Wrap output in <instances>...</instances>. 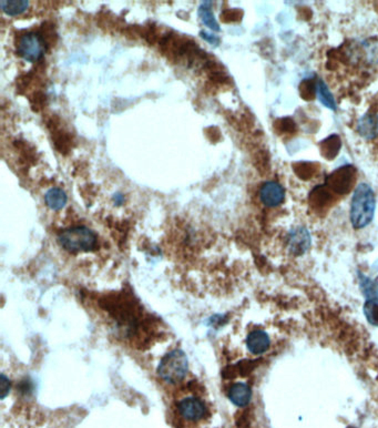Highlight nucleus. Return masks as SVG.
<instances>
[{
  "instance_id": "1",
  "label": "nucleus",
  "mask_w": 378,
  "mask_h": 428,
  "mask_svg": "<svg viewBox=\"0 0 378 428\" xmlns=\"http://www.w3.org/2000/svg\"><path fill=\"white\" fill-rule=\"evenodd\" d=\"M375 208L376 199L373 189L370 184L361 182L352 198L350 217L353 228L356 230L366 228L373 221Z\"/></svg>"
},
{
  "instance_id": "2",
  "label": "nucleus",
  "mask_w": 378,
  "mask_h": 428,
  "mask_svg": "<svg viewBox=\"0 0 378 428\" xmlns=\"http://www.w3.org/2000/svg\"><path fill=\"white\" fill-rule=\"evenodd\" d=\"M57 240L63 250L74 254L94 251L98 242L96 233L87 227L66 229L58 234Z\"/></svg>"
},
{
  "instance_id": "3",
  "label": "nucleus",
  "mask_w": 378,
  "mask_h": 428,
  "mask_svg": "<svg viewBox=\"0 0 378 428\" xmlns=\"http://www.w3.org/2000/svg\"><path fill=\"white\" fill-rule=\"evenodd\" d=\"M188 368L187 356L183 352L176 349L162 359L158 373L169 384H176L187 376Z\"/></svg>"
},
{
  "instance_id": "4",
  "label": "nucleus",
  "mask_w": 378,
  "mask_h": 428,
  "mask_svg": "<svg viewBox=\"0 0 378 428\" xmlns=\"http://www.w3.org/2000/svg\"><path fill=\"white\" fill-rule=\"evenodd\" d=\"M179 418L184 423L199 424L208 418V409L206 404L197 396H186L176 404Z\"/></svg>"
},
{
  "instance_id": "5",
  "label": "nucleus",
  "mask_w": 378,
  "mask_h": 428,
  "mask_svg": "<svg viewBox=\"0 0 378 428\" xmlns=\"http://www.w3.org/2000/svg\"><path fill=\"white\" fill-rule=\"evenodd\" d=\"M46 53V44L40 35L36 33H27L19 39L18 54L28 63H36L44 57Z\"/></svg>"
},
{
  "instance_id": "6",
  "label": "nucleus",
  "mask_w": 378,
  "mask_h": 428,
  "mask_svg": "<svg viewBox=\"0 0 378 428\" xmlns=\"http://www.w3.org/2000/svg\"><path fill=\"white\" fill-rule=\"evenodd\" d=\"M354 179H355V170L353 165H344L329 174L327 184L334 192L345 195L353 186Z\"/></svg>"
},
{
  "instance_id": "7",
  "label": "nucleus",
  "mask_w": 378,
  "mask_h": 428,
  "mask_svg": "<svg viewBox=\"0 0 378 428\" xmlns=\"http://www.w3.org/2000/svg\"><path fill=\"white\" fill-rule=\"evenodd\" d=\"M285 190L277 181H266L260 190V200L268 208H277L284 202Z\"/></svg>"
},
{
  "instance_id": "8",
  "label": "nucleus",
  "mask_w": 378,
  "mask_h": 428,
  "mask_svg": "<svg viewBox=\"0 0 378 428\" xmlns=\"http://www.w3.org/2000/svg\"><path fill=\"white\" fill-rule=\"evenodd\" d=\"M311 243V234L305 227H297L290 231L288 236V250L294 256L304 254L310 249Z\"/></svg>"
},
{
  "instance_id": "9",
  "label": "nucleus",
  "mask_w": 378,
  "mask_h": 428,
  "mask_svg": "<svg viewBox=\"0 0 378 428\" xmlns=\"http://www.w3.org/2000/svg\"><path fill=\"white\" fill-rule=\"evenodd\" d=\"M247 347L249 353L253 355H262L270 349L271 340L263 329H254L247 335Z\"/></svg>"
},
{
  "instance_id": "10",
  "label": "nucleus",
  "mask_w": 378,
  "mask_h": 428,
  "mask_svg": "<svg viewBox=\"0 0 378 428\" xmlns=\"http://www.w3.org/2000/svg\"><path fill=\"white\" fill-rule=\"evenodd\" d=\"M229 400L238 407H245L252 400V390L247 383L238 381L230 387L228 392Z\"/></svg>"
},
{
  "instance_id": "11",
  "label": "nucleus",
  "mask_w": 378,
  "mask_h": 428,
  "mask_svg": "<svg viewBox=\"0 0 378 428\" xmlns=\"http://www.w3.org/2000/svg\"><path fill=\"white\" fill-rule=\"evenodd\" d=\"M357 132L366 140H372L378 137V115L366 113L359 118L357 122Z\"/></svg>"
},
{
  "instance_id": "12",
  "label": "nucleus",
  "mask_w": 378,
  "mask_h": 428,
  "mask_svg": "<svg viewBox=\"0 0 378 428\" xmlns=\"http://www.w3.org/2000/svg\"><path fill=\"white\" fill-rule=\"evenodd\" d=\"M44 201H46V204L49 209L54 210V211H59L66 206L68 197L63 189L52 188V189L48 190L47 193L44 195Z\"/></svg>"
},
{
  "instance_id": "13",
  "label": "nucleus",
  "mask_w": 378,
  "mask_h": 428,
  "mask_svg": "<svg viewBox=\"0 0 378 428\" xmlns=\"http://www.w3.org/2000/svg\"><path fill=\"white\" fill-rule=\"evenodd\" d=\"M315 96L318 97V99L321 101L324 107L329 108V109L333 110V111L337 109L334 96L331 94L327 83H324L322 79H318V81H316Z\"/></svg>"
},
{
  "instance_id": "14",
  "label": "nucleus",
  "mask_w": 378,
  "mask_h": 428,
  "mask_svg": "<svg viewBox=\"0 0 378 428\" xmlns=\"http://www.w3.org/2000/svg\"><path fill=\"white\" fill-rule=\"evenodd\" d=\"M29 1L27 0H1L0 8L9 16H17L27 10Z\"/></svg>"
},
{
  "instance_id": "15",
  "label": "nucleus",
  "mask_w": 378,
  "mask_h": 428,
  "mask_svg": "<svg viewBox=\"0 0 378 428\" xmlns=\"http://www.w3.org/2000/svg\"><path fill=\"white\" fill-rule=\"evenodd\" d=\"M211 1H204L199 8V16L201 20L206 27L210 28L211 31H220V26L217 20L214 18L213 13L211 9Z\"/></svg>"
},
{
  "instance_id": "16",
  "label": "nucleus",
  "mask_w": 378,
  "mask_h": 428,
  "mask_svg": "<svg viewBox=\"0 0 378 428\" xmlns=\"http://www.w3.org/2000/svg\"><path fill=\"white\" fill-rule=\"evenodd\" d=\"M340 138L337 135H331L322 142V154L327 159H333L336 157V154L340 151Z\"/></svg>"
},
{
  "instance_id": "17",
  "label": "nucleus",
  "mask_w": 378,
  "mask_h": 428,
  "mask_svg": "<svg viewBox=\"0 0 378 428\" xmlns=\"http://www.w3.org/2000/svg\"><path fill=\"white\" fill-rule=\"evenodd\" d=\"M365 318L373 327H378V297L366 299L364 304Z\"/></svg>"
},
{
  "instance_id": "18",
  "label": "nucleus",
  "mask_w": 378,
  "mask_h": 428,
  "mask_svg": "<svg viewBox=\"0 0 378 428\" xmlns=\"http://www.w3.org/2000/svg\"><path fill=\"white\" fill-rule=\"evenodd\" d=\"M200 36L202 37L204 40L208 42V44H213V46H219L220 39L211 33H206V31H201Z\"/></svg>"
},
{
  "instance_id": "19",
  "label": "nucleus",
  "mask_w": 378,
  "mask_h": 428,
  "mask_svg": "<svg viewBox=\"0 0 378 428\" xmlns=\"http://www.w3.org/2000/svg\"><path fill=\"white\" fill-rule=\"evenodd\" d=\"M9 390H10V383H9V379L3 374L1 375V398L3 400L8 395Z\"/></svg>"
},
{
  "instance_id": "20",
  "label": "nucleus",
  "mask_w": 378,
  "mask_h": 428,
  "mask_svg": "<svg viewBox=\"0 0 378 428\" xmlns=\"http://www.w3.org/2000/svg\"><path fill=\"white\" fill-rule=\"evenodd\" d=\"M124 201V197H122L120 193H117V195H115V202L117 206H119V204H122Z\"/></svg>"
}]
</instances>
